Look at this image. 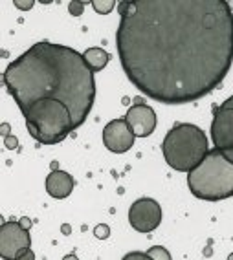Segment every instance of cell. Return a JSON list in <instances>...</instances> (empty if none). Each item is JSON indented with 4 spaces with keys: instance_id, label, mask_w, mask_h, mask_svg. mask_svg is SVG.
I'll list each match as a JSON object with an SVG mask.
<instances>
[{
    "instance_id": "d6986e66",
    "label": "cell",
    "mask_w": 233,
    "mask_h": 260,
    "mask_svg": "<svg viewBox=\"0 0 233 260\" xmlns=\"http://www.w3.org/2000/svg\"><path fill=\"white\" fill-rule=\"evenodd\" d=\"M19 260H35V253H33L32 249H30V251H26V253H24V255L20 256Z\"/></svg>"
},
{
    "instance_id": "44dd1931",
    "label": "cell",
    "mask_w": 233,
    "mask_h": 260,
    "mask_svg": "<svg viewBox=\"0 0 233 260\" xmlns=\"http://www.w3.org/2000/svg\"><path fill=\"white\" fill-rule=\"evenodd\" d=\"M20 223H22V225H24V228H26V229H28V228H30V220L22 218V220H20Z\"/></svg>"
},
{
    "instance_id": "6da1fadb",
    "label": "cell",
    "mask_w": 233,
    "mask_h": 260,
    "mask_svg": "<svg viewBox=\"0 0 233 260\" xmlns=\"http://www.w3.org/2000/svg\"><path fill=\"white\" fill-rule=\"evenodd\" d=\"M118 55L136 88L163 105L198 101L233 62V10L226 0H123Z\"/></svg>"
},
{
    "instance_id": "ffe728a7",
    "label": "cell",
    "mask_w": 233,
    "mask_h": 260,
    "mask_svg": "<svg viewBox=\"0 0 233 260\" xmlns=\"http://www.w3.org/2000/svg\"><path fill=\"white\" fill-rule=\"evenodd\" d=\"M224 152V156H226V158L229 159V161L233 163V149H229V150H222Z\"/></svg>"
},
{
    "instance_id": "ba28073f",
    "label": "cell",
    "mask_w": 233,
    "mask_h": 260,
    "mask_svg": "<svg viewBox=\"0 0 233 260\" xmlns=\"http://www.w3.org/2000/svg\"><path fill=\"white\" fill-rule=\"evenodd\" d=\"M211 141L219 150L233 149V95L215 110L211 121Z\"/></svg>"
},
{
    "instance_id": "7c38bea8",
    "label": "cell",
    "mask_w": 233,
    "mask_h": 260,
    "mask_svg": "<svg viewBox=\"0 0 233 260\" xmlns=\"http://www.w3.org/2000/svg\"><path fill=\"white\" fill-rule=\"evenodd\" d=\"M83 59H84V62H86V66L96 74V72H101L103 68L108 64L110 55H108L103 48H89V50H84Z\"/></svg>"
},
{
    "instance_id": "3957f363",
    "label": "cell",
    "mask_w": 233,
    "mask_h": 260,
    "mask_svg": "<svg viewBox=\"0 0 233 260\" xmlns=\"http://www.w3.org/2000/svg\"><path fill=\"white\" fill-rule=\"evenodd\" d=\"M187 185L198 200H228L233 196V163L213 147L200 165L187 174Z\"/></svg>"
},
{
    "instance_id": "52a82bcc",
    "label": "cell",
    "mask_w": 233,
    "mask_h": 260,
    "mask_svg": "<svg viewBox=\"0 0 233 260\" xmlns=\"http://www.w3.org/2000/svg\"><path fill=\"white\" fill-rule=\"evenodd\" d=\"M129 223L138 233H151L162 223V207L153 198H138L129 209Z\"/></svg>"
},
{
    "instance_id": "8fae6325",
    "label": "cell",
    "mask_w": 233,
    "mask_h": 260,
    "mask_svg": "<svg viewBox=\"0 0 233 260\" xmlns=\"http://www.w3.org/2000/svg\"><path fill=\"white\" fill-rule=\"evenodd\" d=\"M46 190L48 194L55 200H65L74 190V178L65 171L53 169L46 176Z\"/></svg>"
},
{
    "instance_id": "2e32d148",
    "label": "cell",
    "mask_w": 233,
    "mask_h": 260,
    "mask_svg": "<svg viewBox=\"0 0 233 260\" xmlns=\"http://www.w3.org/2000/svg\"><path fill=\"white\" fill-rule=\"evenodd\" d=\"M122 260H151L147 253H141V251H131V253H127Z\"/></svg>"
},
{
    "instance_id": "7402d4cb",
    "label": "cell",
    "mask_w": 233,
    "mask_h": 260,
    "mask_svg": "<svg viewBox=\"0 0 233 260\" xmlns=\"http://www.w3.org/2000/svg\"><path fill=\"white\" fill-rule=\"evenodd\" d=\"M63 260H77V256H75V255H66V256H63Z\"/></svg>"
},
{
    "instance_id": "7a4b0ae2",
    "label": "cell",
    "mask_w": 233,
    "mask_h": 260,
    "mask_svg": "<svg viewBox=\"0 0 233 260\" xmlns=\"http://www.w3.org/2000/svg\"><path fill=\"white\" fill-rule=\"evenodd\" d=\"M4 86L20 112L41 103L65 105L77 128L83 125L96 99V79L83 53L70 46L41 41L6 68Z\"/></svg>"
},
{
    "instance_id": "8992f818",
    "label": "cell",
    "mask_w": 233,
    "mask_h": 260,
    "mask_svg": "<svg viewBox=\"0 0 233 260\" xmlns=\"http://www.w3.org/2000/svg\"><path fill=\"white\" fill-rule=\"evenodd\" d=\"M32 238L28 229L20 222L8 220L0 228V256L4 260H19L20 256L30 251Z\"/></svg>"
},
{
    "instance_id": "277c9868",
    "label": "cell",
    "mask_w": 233,
    "mask_h": 260,
    "mask_svg": "<svg viewBox=\"0 0 233 260\" xmlns=\"http://www.w3.org/2000/svg\"><path fill=\"white\" fill-rule=\"evenodd\" d=\"M163 158L171 169L189 172L196 169L210 152L204 130L191 123H178L169 130L162 141Z\"/></svg>"
},
{
    "instance_id": "5b68a950",
    "label": "cell",
    "mask_w": 233,
    "mask_h": 260,
    "mask_svg": "<svg viewBox=\"0 0 233 260\" xmlns=\"http://www.w3.org/2000/svg\"><path fill=\"white\" fill-rule=\"evenodd\" d=\"M28 132L42 145H55L77 128L74 116L61 103H41L22 112Z\"/></svg>"
},
{
    "instance_id": "e0dca14e",
    "label": "cell",
    "mask_w": 233,
    "mask_h": 260,
    "mask_svg": "<svg viewBox=\"0 0 233 260\" xmlns=\"http://www.w3.org/2000/svg\"><path fill=\"white\" fill-rule=\"evenodd\" d=\"M94 233H96V237H98V238H108V235H110V229H108V225L101 223V225H98V228L94 229Z\"/></svg>"
},
{
    "instance_id": "5bb4252c",
    "label": "cell",
    "mask_w": 233,
    "mask_h": 260,
    "mask_svg": "<svg viewBox=\"0 0 233 260\" xmlns=\"http://www.w3.org/2000/svg\"><path fill=\"white\" fill-rule=\"evenodd\" d=\"M145 253L149 255L151 260H171V253L162 246H154V247H151V249L145 251Z\"/></svg>"
},
{
    "instance_id": "603a6c76",
    "label": "cell",
    "mask_w": 233,
    "mask_h": 260,
    "mask_svg": "<svg viewBox=\"0 0 233 260\" xmlns=\"http://www.w3.org/2000/svg\"><path fill=\"white\" fill-rule=\"evenodd\" d=\"M228 260H233V253H231V255L228 256Z\"/></svg>"
},
{
    "instance_id": "ac0fdd59",
    "label": "cell",
    "mask_w": 233,
    "mask_h": 260,
    "mask_svg": "<svg viewBox=\"0 0 233 260\" xmlns=\"http://www.w3.org/2000/svg\"><path fill=\"white\" fill-rule=\"evenodd\" d=\"M13 4L17 6L19 10H30V8H33V4H35V2H32V0H28V2H20V0H15Z\"/></svg>"
},
{
    "instance_id": "9c48e42d",
    "label": "cell",
    "mask_w": 233,
    "mask_h": 260,
    "mask_svg": "<svg viewBox=\"0 0 233 260\" xmlns=\"http://www.w3.org/2000/svg\"><path fill=\"white\" fill-rule=\"evenodd\" d=\"M136 136L127 119H112L103 128V145L114 154H125L132 149Z\"/></svg>"
},
{
    "instance_id": "9a60e30c",
    "label": "cell",
    "mask_w": 233,
    "mask_h": 260,
    "mask_svg": "<svg viewBox=\"0 0 233 260\" xmlns=\"http://www.w3.org/2000/svg\"><path fill=\"white\" fill-rule=\"evenodd\" d=\"M68 11H70L74 17H79V15L84 11V2H81V0H74V2H70V6H68Z\"/></svg>"
},
{
    "instance_id": "30bf717a",
    "label": "cell",
    "mask_w": 233,
    "mask_h": 260,
    "mask_svg": "<svg viewBox=\"0 0 233 260\" xmlns=\"http://www.w3.org/2000/svg\"><path fill=\"white\" fill-rule=\"evenodd\" d=\"M125 119L131 125L136 138H147V136H151L154 132V128H156V123H158L156 112L149 105H145L141 101V98L134 99V105L127 110Z\"/></svg>"
},
{
    "instance_id": "4fadbf2b",
    "label": "cell",
    "mask_w": 233,
    "mask_h": 260,
    "mask_svg": "<svg viewBox=\"0 0 233 260\" xmlns=\"http://www.w3.org/2000/svg\"><path fill=\"white\" fill-rule=\"evenodd\" d=\"M92 8L98 11L99 15H108L116 8V2H114V0H94Z\"/></svg>"
}]
</instances>
